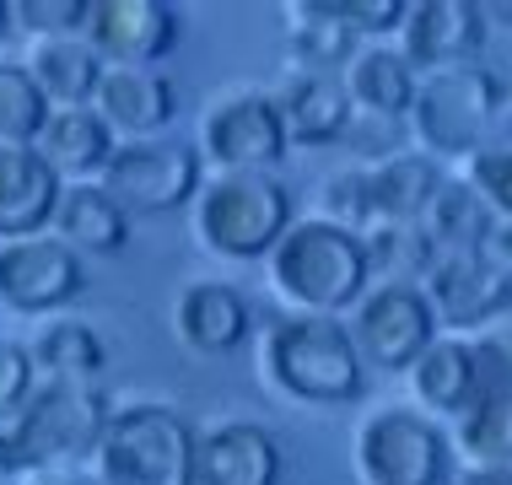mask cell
I'll return each mask as SVG.
<instances>
[{"label": "cell", "instance_id": "52a82bcc", "mask_svg": "<svg viewBox=\"0 0 512 485\" xmlns=\"http://www.w3.org/2000/svg\"><path fill=\"white\" fill-rule=\"evenodd\" d=\"M356 469L367 485H448L453 442L421 410H378L356 432Z\"/></svg>", "mask_w": 512, "mask_h": 485}, {"label": "cell", "instance_id": "1f68e13d", "mask_svg": "<svg viewBox=\"0 0 512 485\" xmlns=\"http://www.w3.org/2000/svg\"><path fill=\"white\" fill-rule=\"evenodd\" d=\"M464 178L480 189V200H486L491 211L512 216V119L496 124L491 141L464 162Z\"/></svg>", "mask_w": 512, "mask_h": 485}, {"label": "cell", "instance_id": "9a60e30c", "mask_svg": "<svg viewBox=\"0 0 512 485\" xmlns=\"http://www.w3.org/2000/svg\"><path fill=\"white\" fill-rule=\"evenodd\" d=\"M270 97H275V108H281V124H286V141L292 146H335L356 124V103H351V92H345L340 76L297 71L292 65Z\"/></svg>", "mask_w": 512, "mask_h": 485}, {"label": "cell", "instance_id": "44dd1931", "mask_svg": "<svg viewBox=\"0 0 512 485\" xmlns=\"http://www.w3.org/2000/svg\"><path fill=\"white\" fill-rule=\"evenodd\" d=\"M38 151L54 162V173L65 184H76V178H103L119 146H114V124L87 103V108H54L44 135H38Z\"/></svg>", "mask_w": 512, "mask_h": 485}, {"label": "cell", "instance_id": "7bdbcfd3", "mask_svg": "<svg viewBox=\"0 0 512 485\" xmlns=\"http://www.w3.org/2000/svg\"><path fill=\"white\" fill-rule=\"evenodd\" d=\"M11 27H17V22H11V0H0V38H6Z\"/></svg>", "mask_w": 512, "mask_h": 485}, {"label": "cell", "instance_id": "cb8c5ba5", "mask_svg": "<svg viewBox=\"0 0 512 485\" xmlns=\"http://www.w3.org/2000/svg\"><path fill=\"white\" fill-rule=\"evenodd\" d=\"M345 92H351L356 114H372V119H410V103H415V87H421V71L405 60L399 49H383V44H367L351 65L340 71Z\"/></svg>", "mask_w": 512, "mask_h": 485}, {"label": "cell", "instance_id": "ac0fdd59", "mask_svg": "<svg viewBox=\"0 0 512 485\" xmlns=\"http://www.w3.org/2000/svg\"><path fill=\"white\" fill-rule=\"evenodd\" d=\"M92 108H98L119 135L151 141V135L178 114V97H173V81L162 76L157 65H108Z\"/></svg>", "mask_w": 512, "mask_h": 485}, {"label": "cell", "instance_id": "e0dca14e", "mask_svg": "<svg viewBox=\"0 0 512 485\" xmlns=\"http://www.w3.org/2000/svg\"><path fill=\"white\" fill-rule=\"evenodd\" d=\"M65 178L38 146H0V238H38L60 211Z\"/></svg>", "mask_w": 512, "mask_h": 485}, {"label": "cell", "instance_id": "74e56055", "mask_svg": "<svg viewBox=\"0 0 512 485\" xmlns=\"http://www.w3.org/2000/svg\"><path fill=\"white\" fill-rule=\"evenodd\" d=\"M469 254H475L491 275H502V281L512 286V216L496 211V216L486 221V232H480V243L469 248Z\"/></svg>", "mask_w": 512, "mask_h": 485}, {"label": "cell", "instance_id": "7402d4cb", "mask_svg": "<svg viewBox=\"0 0 512 485\" xmlns=\"http://www.w3.org/2000/svg\"><path fill=\"white\" fill-rule=\"evenodd\" d=\"M54 238L71 243L76 254H114V248L130 243V211H124L98 178H76V184L60 189Z\"/></svg>", "mask_w": 512, "mask_h": 485}, {"label": "cell", "instance_id": "ffe728a7", "mask_svg": "<svg viewBox=\"0 0 512 485\" xmlns=\"http://www.w3.org/2000/svg\"><path fill=\"white\" fill-rule=\"evenodd\" d=\"M415 399L437 415H469L480 399V362L469 335H437L421 351V362L410 367Z\"/></svg>", "mask_w": 512, "mask_h": 485}, {"label": "cell", "instance_id": "ab89813d", "mask_svg": "<svg viewBox=\"0 0 512 485\" xmlns=\"http://www.w3.org/2000/svg\"><path fill=\"white\" fill-rule=\"evenodd\" d=\"M480 17H486V27H491V22L512 27V0H480Z\"/></svg>", "mask_w": 512, "mask_h": 485}, {"label": "cell", "instance_id": "4fadbf2b", "mask_svg": "<svg viewBox=\"0 0 512 485\" xmlns=\"http://www.w3.org/2000/svg\"><path fill=\"white\" fill-rule=\"evenodd\" d=\"M486 44V17L480 0H421L405 11L399 27V54L426 71H453V65H475Z\"/></svg>", "mask_w": 512, "mask_h": 485}, {"label": "cell", "instance_id": "60d3db41", "mask_svg": "<svg viewBox=\"0 0 512 485\" xmlns=\"http://www.w3.org/2000/svg\"><path fill=\"white\" fill-rule=\"evenodd\" d=\"M17 469H22V464H17V453H11V437L0 432V485H6L11 475H17Z\"/></svg>", "mask_w": 512, "mask_h": 485}, {"label": "cell", "instance_id": "836d02e7", "mask_svg": "<svg viewBox=\"0 0 512 485\" xmlns=\"http://www.w3.org/2000/svg\"><path fill=\"white\" fill-rule=\"evenodd\" d=\"M469 340H475V362H480V399L512 394V313L496 318L491 329H480Z\"/></svg>", "mask_w": 512, "mask_h": 485}, {"label": "cell", "instance_id": "603a6c76", "mask_svg": "<svg viewBox=\"0 0 512 485\" xmlns=\"http://www.w3.org/2000/svg\"><path fill=\"white\" fill-rule=\"evenodd\" d=\"M27 71L44 87V97L54 108H87L103 87V71L108 65L92 54V44L81 33H60V38H33L27 49Z\"/></svg>", "mask_w": 512, "mask_h": 485}, {"label": "cell", "instance_id": "d6986e66", "mask_svg": "<svg viewBox=\"0 0 512 485\" xmlns=\"http://www.w3.org/2000/svg\"><path fill=\"white\" fill-rule=\"evenodd\" d=\"M173 329L195 356H227L248 340V297L227 281H195L178 291Z\"/></svg>", "mask_w": 512, "mask_h": 485}, {"label": "cell", "instance_id": "3957f363", "mask_svg": "<svg viewBox=\"0 0 512 485\" xmlns=\"http://www.w3.org/2000/svg\"><path fill=\"white\" fill-rule=\"evenodd\" d=\"M200 432L173 405H124L114 410L98 448V485H195Z\"/></svg>", "mask_w": 512, "mask_h": 485}, {"label": "cell", "instance_id": "4dcf8cb0", "mask_svg": "<svg viewBox=\"0 0 512 485\" xmlns=\"http://www.w3.org/2000/svg\"><path fill=\"white\" fill-rule=\"evenodd\" d=\"M459 448L475 469H512V394H486L459 415Z\"/></svg>", "mask_w": 512, "mask_h": 485}, {"label": "cell", "instance_id": "ba28073f", "mask_svg": "<svg viewBox=\"0 0 512 485\" xmlns=\"http://www.w3.org/2000/svg\"><path fill=\"white\" fill-rule=\"evenodd\" d=\"M98 184L135 216L178 211L200 200V151L178 141H124Z\"/></svg>", "mask_w": 512, "mask_h": 485}, {"label": "cell", "instance_id": "d4e9b609", "mask_svg": "<svg viewBox=\"0 0 512 485\" xmlns=\"http://www.w3.org/2000/svg\"><path fill=\"white\" fill-rule=\"evenodd\" d=\"M442 189V168L421 151H394L372 168V216L389 227H421Z\"/></svg>", "mask_w": 512, "mask_h": 485}, {"label": "cell", "instance_id": "e575fe53", "mask_svg": "<svg viewBox=\"0 0 512 485\" xmlns=\"http://www.w3.org/2000/svg\"><path fill=\"white\" fill-rule=\"evenodd\" d=\"M11 22L27 27L33 38L81 33V22H87V0H11Z\"/></svg>", "mask_w": 512, "mask_h": 485}, {"label": "cell", "instance_id": "d6a6232c", "mask_svg": "<svg viewBox=\"0 0 512 485\" xmlns=\"http://www.w3.org/2000/svg\"><path fill=\"white\" fill-rule=\"evenodd\" d=\"M324 216L340 221L351 232H372L378 216H372V168H345L324 184Z\"/></svg>", "mask_w": 512, "mask_h": 485}, {"label": "cell", "instance_id": "5bb4252c", "mask_svg": "<svg viewBox=\"0 0 512 485\" xmlns=\"http://www.w3.org/2000/svg\"><path fill=\"white\" fill-rule=\"evenodd\" d=\"M286 453L259 421H221L195 442V485H281Z\"/></svg>", "mask_w": 512, "mask_h": 485}, {"label": "cell", "instance_id": "f546056e", "mask_svg": "<svg viewBox=\"0 0 512 485\" xmlns=\"http://www.w3.org/2000/svg\"><path fill=\"white\" fill-rule=\"evenodd\" d=\"M49 114H54V103L33 81V71L22 60L0 65V146H38Z\"/></svg>", "mask_w": 512, "mask_h": 485}, {"label": "cell", "instance_id": "b9f144b4", "mask_svg": "<svg viewBox=\"0 0 512 485\" xmlns=\"http://www.w3.org/2000/svg\"><path fill=\"white\" fill-rule=\"evenodd\" d=\"M33 485H98V480H76V475H44V480H33Z\"/></svg>", "mask_w": 512, "mask_h": 485}, {"label": "cell", "instance_id": "2e32d148", "mask_svg": "<svg viewBox=\"0 0 512 485\" xmlns=\"http://www.w3.org/2000/svg\"><path fill=\"white\" fill-rule=\"evenodd\" d=\"M421 291L432 297L437 324L475 329V335L512 313V286L502 281V275H491L475 254H442Z\"/></svg>", "mask_w": 512, "mask_h": 485}, {"label": "cell", "instance_id": "d590c367", "mask_svg": "<svg viewBox=\"0 0 512 485\" xmlns=\"http://www.w3.org/2000/svg\"><path fill=\"white\" fill-rule=\"evenodd\" d=\"M324 17H335L340 27H351L356 38L362 33H399L405 27V0H318Z\"/></svg>", "mask_w": 512, "mask_h": 485}, {"label": "cell", "instance_id": "8d00e7d4", "mask_svg": "<svg viewBox=\"0 0 512 485\" xmlns=\"http://www.w3.org/2000/svg\"><path fill=\"white\" fill-rule=\"evenodd\" d=\"M33 351L27 345H11V340H0V421H17L22 405L33 399ZM6 432V426H0Z\"/></svg>", "mask_w": 512, "mask_h": 485}, {"label": "cell", "instance_id": "7a4b0ae2", "mask_svg": "<svg viewBox=\"0 0 512 485\" xmlns=\"http://www.w3.org/2000/svg\"><path fill=\"white\" fill-rule=\"evenodd\" d=\"M265 372L286 399L302 405H351L367 383L351 324L318 313H292L265 335Z\"/></svg>", "mask_w": 512, "mask_h": 485}, {"label": "cell", "instance_id": "f1b7e54d", "mask_svg": "<svg viewBox=\"0 0 512 485\" xmlns=\"http://www.w3.org/2000/svg\"><path fill=\"white\" fill-rule=\"evenodd\" d=\"M496 211L486 200H480V189L469 184V178H442L432 211H426V238L437 243V254H469V248L480 243V232H486V221Z\"/></svg>", "mask_w": 512, "mask_h": 485}, {"label": "cell", "instance_id": "4316f807", "mask_svg": "<svg viewBox=\"0 0 512 485\" xmlns=\"http://www.w3.org/2000/svg\"><path fill=\"white\" fill-rule=\"evenodd\" d=\"M33 367L44 372V383L98 388L103 372H108V351L87 324H49L33 345Z\"/></svg>", "mask_w": 512, "mask_h": 485}, {"label": "cell", "instance_id": "9c48e42d", "mask_svg": "<svg viewBox=\"0 0 512 485\" xmlns=\"http://www.w3.org/2000/svg\"><path fill=\"white\" fill-rule=\"evenodd\" d=\"M200 141H205V162H216L221 173H275V162L292 151L270 92L216 97L211 114L200 119Z\"/></svg>", "mask_w": 512, "mask_h": 485}, {"label": "cell", "instance_id": "8992f818", "mask_svg": "<svg viewBox=\"0 0 512 485\" xmlns=\"http://www.w3.org/2000/svg\"><path fill=\"white\" fill-rule=\"evenodd\" d=\"M108 421H114V405L103 388L38 383L22 415L6 426V437L22 469H54L71 459H98Z\"/></svg>", "mask_w": 512, "mask_h": 485}, {"label": "cell", "instance_id": "30bf717a", "mask_svg": "<svg viewBox=\"0 0 512 485\" xmlns=\"http://www.w3.org/2000/svg\"><path fill=\"white\" fill-rule=\"evenodd\" d=\"M356 351H362L367 367L383 372H410L421 362V351L437 340V313L432 297L421 286H372L362 302H356L351 318Z\"/></svg>", "mask_w": 512, "mask_h": 485}, {"label": "cell", "instance_id": "f35d334b", "mask_svg": "<svg viewBox=\"0 0 512 485\" xmlns=\"http://www.w3.org/2000/svg\"><path fill=\"white\" fill-rule=\"evenodd\" d=\"M453 485H512V469H464Z\"/></svg>", "mask_w": 512, "mask_h": 485}, {"label": "cell", "instance_id": "6da1fadb", "mask_svg": "<svg viewBox=\"0 0 512 485\" xmlns=\"http://www.w3.org/2000/svg\"><path fill=\"white\" fill-rule=\"evenodd\" d=\"M270 281L297 313L340 318V308L367 297V281H372L362 232L340 227L329 216L292 221V232L270 254Z\"/></svg>", "mask_w": 512, "mask_h": 485}, {"label": "cell", "instance_id": "484cf974", "mask_svg": "<svg viewBox=\"0 0 512 485\" xmlns=\"http://www.w3.org/2000/svg\"><path fill=\"white\" fill-rule=\"evenodd\" d=\"M367 243V275L378 286H426V275L437 270V243L426 238V227H389L378 221L372 232H362Z\"/></svg>", "mask_w": 512, "mask_h": 485}, {"label": "cell", "instance_id": "5b68a950", "mask_svg": "<svg viewBox=\"0 0 512 485\" xmlns=\"http://www.w3.org/2000/svg\"><path fill=\"white\" fill-rule=\"evenodd\" d=\"M496 114H502V81L486 65H453V71H426L410 103V135L421 157H475L491 141Z\"/></svg>", "mask_w": 512, "mask_h": 485}, {"label": "cell", "instance_id": "83f0119b", "mask_svg": "<svg viewBox=\"0 0 512 485\" xmlns=\"http://www.w3.org/2000/svg\"><path fill=\"white\" fill-rule=\"evenodd\" d=\"M286 17H292V60H297V71L340 76V65H351L356 54H362L356 33L340 27L335 17H324L318 0H297V6H286Z\"/></svg>", "mask_w": 512, "mask_h": 485}, {"label": "cell", "instance_id": "277c9868", "mask_svg": "<svg viewBox=\"0 0 512 485\" xmlns=\"http://www.w3.org/2000/svg\"><path fill=\"white\" fill-rule=\"evenodd\" d=\"M195 232L221 259H259L292 232V189L275 173H216L195 200Z\"/></svg>", "mask_w": 512, "mask_h": 485}, {"label": "cell", "instance_id": "8fae6325", "mask_svg": "<svg viewBox=\"0 0 512 485\" xmlns=\"http://www.w3.org/2000/svg\"><path fill=\"white\" fill-rule=\"evenodd\" d=\"M87 286V270H81V254L60 238H17L0 243V302L17 313H54L65 302L81 297Z\"/></svg>", "mask_w": 512, "mask_h": 485}, {"label": "cell", "instance_id": "7c38bea8", "mask_svg": "<svg viewBox=\"0 0 512 485\" xmlns=\"http://www.w3.org/2000/svg\"><path fill=\"white\" fill-rule=\"evenodd\" d=\"M81 38L103 65H157L178 44V11L168 0H87Z\"/></svg>", "mask_w": 512, "mask_h": 485}]
</instances>
